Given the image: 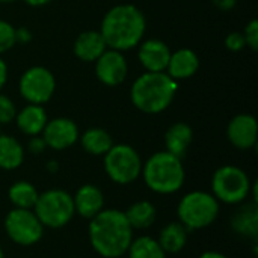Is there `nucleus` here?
I'll list each match as a JSON object with an SVG mask.
<instances>
[{
    "label": "nucleus",
    "mask_w": 258,
    "mask_h": 258,
    "mask_svg": "<svg viewBox=\"0 0 258 258\" xmlns=\"http://www.w3.org/2000/svg\"><path fill=\"white\" fill-rule=\"evenodd\" d=\"M133 233L124 212L118 209H103L89 221L88 227L89 243L103 258L125 255L133 240Z\"/></svg>",
    "instance_id": "f257e3e1"
},
{
    "label": "nucleus",
    "mask_w": 258,
    "mask_h": 258,
    "mask_svg": "<svg viewBox=\"0 0 258 258\" xmlns=\"http://www.w3.org/2000/svg\"><path fill=\"white\" fill-rule=\"evenodd\" d=\"M147 30V18L144 12L132 5L121 3L110 8L100 26V33L106 41L107 48L128 51L144 41Z\"/></svg>",
    "instance_id": "f03ea898"
},
{
    "label": "nucleus",
    "mask_w": 258,
    "mask_h": 258,
    "mask_svg": "<svg viewBox=\"0 0 258 258\" xmlns=\"http://www.w3.org/2000/svg\"><path fill=\"white\" fill-rule=\"evenodd\" d=\"M177 82L166 73H142L130 88L132 104L142 113L157 115L165 112L177 94Z\"/></svg>",
    "instance_id": "7ed1b4c3"
},
{
    "label": "nucleus",
    "mask_w": 258,
    "mask_h": 258,
    "mask_svg": "<svg viewBox=\"0 0 258 258\" xmlns=\"http://www.w3.org/2000/svg\"><path fill=\"white\" fill-rule=\"evenodd\" d=\"M141 177L145 186L157 195L177 194L186 181L183 159L166 150L157 151L142 163Z\"/></svg>",
    "instance_id": "20e7f679"
},
{
    "label": "nucleus",
    "mask_w": 258,
    "mask_h": 258,
    "mask_svg": "<svg viewBox=\"0 0 258 258\" xmlns=\"http://www.w3.org/2000/svg\"><path fill=\"white\" fill-rule=\"evenodd\" d=\"M221 203L206 190L187 192L177 206V221L183 224L187 231L204 230L215 224L219 216Z\"/></svg>",
    "instance_id": "39448f33"
},
{
    "label": "nucleus",
    "mask_w": 258,
    "mask_h": 258,
    "mask_svg": "<svg viewBox=\"0 0 258 258\" xmlns=\"http://www.w3.org/2000/svg\"><path fill=\"white\" fill-rule=\"evenodd\" d=\"M252 180L236 165L218 168L212 177V195L222 204L240 206L251 198Z\"/></svg>",
    "instance_id": "423d86ee"
},
{
    "label": "nucleus",
    "mask_w": 258,
    "mask_h": 258,
    "mask_svg": "<svg viewBox=\"0 0 258 258\" xmlns=\"http://www.w3.org/2000/svg\"><path fill=\"white\" fill-rule=\"evenodd\" d=\"M33 212L44 228H63L76 216L73 195L62 189L44 190L38 195Z\"/></svg>",
    "instance_id": "0eeeda50"
},
{
    "label": "nucleus",
    "mask_w": 258,
    "mask_h": 258,
    "mask_svg": "<svg viewBox=\"0 0 258 258\" xmlns=\"http://www.w3.org/2000/svg\"><path fill=\"white\" fill-rule=\"evenodd\" d=\"M106 175L116 184L127 186L135 183L142 172V159L128 144H113L103 156Z\"/></svg>",
    "instance_id": "6e6552de"
},
{
    "label": "nucleus",
    "mask_w": 258,
    "mask_h": 258,
    "mask_svg": "<svg viewBox=\"0 0 258 258\" xmlns=\"http://www.w3.org/2000/svg\"><path fill=\"white\" fill-rule=\"evenodd\" d=\"M3 227L6 236L20 246L36 245L42 239L45 230L35 212L26 209H12L6 215Z\"/></svg>",
    "instance_id": "1a4fd4ad"
},
{
    "label": "nucleus",
    "mask_w": 258,
    "mask_h": 258,
    "mask_svg": "<svg viewBox=\"0 0 258 258\" xmlns=\"http://www.w3.org/2000/svg\"><path fill=\"white\" fill-rule=\"evenodd\" d=\"M18 91L23 100L29 104L44 106L51 100L56 91V79L48 68L33 65L21 74L18 80Z\"/></svg>",
    "instance_id": "9d476101"
},
{
    "label": "nucleus",
    "mask_w": 258,
    "mask_h": 258,
    "mask_svg": "<svg viewBox=\"0 0 258 258\" xmlns=\"http://www.w3.org/2000/svg\"><path fill=\"white\" fill-rule=\"evenodd\" d=\"M94 63L95 76L101 85L115 88L125 82L128 74V63L122 51L107 48Z\"/></svg>",
    "instance_id": "9b49d317"
},
{
    "label": "nucleus",
    "mask_w": 258,
    "mask_h": 258,
    "mask_svg": "<svg viewBox=\"0 0 258 258\" xmlns=\"http://www.w3.org/2000/svg\"><path fill=\"white\" fill-rule=\"evenodd\" d=\"M41 136L45 141L47 148H51L54 151H63L67 148H71L79 141L80 132L73 119L57 116L47 121Z\"/></svg>",
    "instance_id": "f8f14e48"
},
{
    "label": "nucleus",
    "mask_w": 258,
    "mask_h": 258,
    "mask_svg": "<svg viewBox=\"0 0 258 258\" xmlns=\"http://www.w3.org/2000/svg\"><path fill=\"white\" fill-rule=\"evenodd\" d=\"M227 138L230 144L242 151L252 150L257 145L258 124L254 115L239 113L233 116L227 125Z\"/></svg>",
    "instance_id": "ddd939ff"
},
{
    "label": "nucleus",
    "mask_w": 258,
    "mask_h": 258,
    "mask_svg": "<svg viewBox=\"0 0 258 258\" xmlns=\"http://www.w3.org/2000/svg\"><path fill=\"white\" fill-rule=\"evenodd\" d=\"M171 57V48L166 42L157 38L141 41L138 59L148 73H165Z\"/></svg>",
    "instance_id": "4468645a"
},
{
    "label": "nucleus",
    "mask_w": 258,
    "mask_h": 258,
    "mask_svg": "<svg viewBox=\"0 0 258 258\" xmlns=\"http://www.w3.org/2000/svg\"><path fill=\"white\" fill-rule=\"evenodd\" d=\"M74 210L83 219L91 221L104 209V194L95 184H83L73 195Z\"/></svg>",
    "instance_id": "2eb2a0df"
},
{
    "label": "nucleus",
    "mask_w": 258,
    "mask_h": 258,
    "mask_svg": "<svg viewBox=\"0 0 258 258\" xmlns=\"http://www.w3.org/2000/svg\"><path fill=\"white\" fill-rule=\"evenodd\" d=\"M200 70V57L192 48H178L171 51V57L166 67V74L175 82L194 77Z\"/></svg>",
    "instance_id": "dca6fc26"
},
{
    "label": "nucleus",
    "mask_w": 258,
    "mask_h": 258,
    "mask_svg": "<svg viewBox=\"0 0 258 258\" xmlns=\"http://www.w3.org/2000/svg\"><path fill=\"white\" fill-rule=\"evenodd\" d=\"M106 50L107 45L100 30H85L73 44V51L82 62H95Z\"/></svg>",
    "instance_id": "f3484780"
},
{
    "label": "nucleus",
    "mask_w": 258,
    "mask_h": 258,
    "mask_svg": "<svg viewBox=\"0 0 258 258\" xmlns=\"http://www.w3.org/2000/svg\"><path fill=\"white\" fill-rule=\"evenodd\" d=\"M18 130L26 136H38L42 133L48 116L41 104H26L23 109H20L15 115V119Z\"/></svg>",
    "instance_id": "a211bd4d"
},
{
    "label": "nucleus",
    "mask_w": 258,
    "mask_h": 258,
    "mask_svg": "<svg viewBox=\"0 0 258 258\" xmlns=\"http://www.w3.org/2000/svg\"><path fill=\"white\" fill-rule=\"evenodd\" d=\"M194 141V130L186 122L172 124L165 133V150L180 159H183Z\"/></svg>",
    "instance_id": "6ab92c4d"
},
{
    "label": "nucleus",
    "mask_w": 258,
    "mask_h": 258,
    "mask_svg": "<svg viewBox=\"0 0 258 258\" xmlns=\"http://www.w3.org/2000/svg\"><path fill=\"white\" fill-rule=\"evenodd\" d=\"M231 228L243 237L257 240L258 236V207L257 203H243L242 207L231 218Z\"/></svg>",
    "instance_id": "aec40b11"
},
{
    "label": "nucleus",
    "mask_w": 258,
    "mask_h": 258,
    "mask_svg": "<svg viewBox=\"0 0 258 258\" xmlns=\"http://www.w3.org/2000/svg\"><path fill=\"white\" fill-rule=\"evenodd\" d=\"M189 231L178 221L168 222L159 233L157 242L166 254H178L187 243Z\"/></svg>",
    "instance_id": "412c9836"
},
{
    "label": "nucleus",
    "mask_w": 258,
    "mask_h": 258,
    "mask_svg": "<svg viewBox=\"0 0 258 258\" xmlns=\"http://www.w3.org/2000/svg\"><path fill=\"white\" fill-rule=\"evenodd\" d=\"M130 227L133 231L136 230H148L157 218V210L153 203L148 200H139L128 206V209L124 212Z\"/></svg>",
    "instance_id": "4be33fe9"
},
{
    "label": "nucleus",
    "mask_w": 258,
    "mask_h": 258,
    "mask_svg": "<svg viewBox=\"0 0 258 258\" xmlns=\"http://www.w3.org/2000/svg\"><path fill=\"white\" fill-rule=\"evenodd\" d=\"M24 147L11 135H0V169L14 171L24 162Z\"/></svg>",
    "instance_id": "5701e85b"
},
{
    "label": "nucleus",
    "mask_w": 258,
    "mask_h": 258,
    "mask_svg": "<svg viewBox=\"0 0 258 258\" xmlns=\"http://www.w3.org/2000/svg\"><path fill=\"white\" fill-rule=\"evenodd\" d=\"M82 148L91 156H104L113 145L110 133L101 127H91L79 136Z\"/></svg>",
    "instance_id": "b1692460"
},
{
    "label": "nucleus",
    "mask_w": 258,
    "mask_h": 258,
    "mask_svg": "<svg viewBox=\"0 0 258 258\" xmlns=\"http://www.w3.org/2000/svg\"><path fill=\"white\" fill-rule=\"evenodd\" d=\"M38 195H39L38 189L32 183L24 181V180L15 181L14 184H11L8 190V198L11 204L14 206V209L33 210Z\"/></svg>",
    "instance_id": "393cba45"
},
{
    "label": "nucleus",
    "mask_w": 258,
    "mask_h": 258,
    "mask_svg": "<svg viewBox=\"0 0 258 258\" xmlns=\"http://www.w3.org/2000/svg\"><path fill=\"white\" fill-rule=\"evenodd\" d=\"M125 255L128 258H166V252L159 245L157 239L150 236L133 237Z\"/></svg>",
    "instance_id": "a878e982"
},
{
    "label": "nucleus",
    "mask_w": 258,
    "mask_h": 258,
    "mask_svg": "<svg viewBox=\"0 0 258 258\" xmlns=\"http://www.w3.org/2000/svg\"><path fill=\"white\" fill-rule=\"evenodd\" d=\"M15 44H17L15 27L9 21L0 18V54L14 48Z\"/></svg>",
    "instance_id": "bb28decb"
},
{
    "label": "nucleus",
    "mask_w": 258,
    "mask_h": 258,
    "mask_svg": "<svg viewBox=\"0 0 258 258\" xmlns=\"http://www.w3.org/2000/svg\"><path fill=\"white\" fill-rule=\"evenodd\" d=\"M17 107L15 103L5 94L0 92V125L11 124L15 119Z\"/></svg>",
    "instance_id": "cd10ccee"
},
{
    "label": "nucleus",
    "mask_w": 258,
    "mask_h": 258,
    "mask_svg": "<svg viewBox=\"0 0 258 258\" xmlns=\"http://www.w3.org/2000/svg\"><path fill=\"white\" fill-rule=\"evenodd\" d=\"M243 36L246 41V47H249L252 51H255L258 48V20L252 18L243 29Z\"/></svg>",
    "instance_id": "c85d7f7f"
},
{
    "label": "nucleus",
    "mask_w": 258,
    "mask_h": 258,
    "mask_svg": "<svg viewBox=\"0 0 258 258\" xmlns=\"http://www.w3.org/2000/svg\"><path fill=\"white\" fill-rule=\"evenodd\" d=\"M225 47L233 51V53H239L246 47V41L242 32H230L225 38Z\"/></svg>",
    "instance_id": "c756f323"
},
{
    "label": "nucleus",
    "mask_w": 258,
    "mask_h": 258,
    "mask_svg": "<svg viewBox=\"0 0 258 258\" xmlns=\"http://www.w3.org/2000/svg\"><path fill=\"white\" fill-rule=\"evenodd\" d=\"M45 150H47V145H45V141L42 139L41 135H38V136H30V138H29L27 151H29L30 154L39 156V154H42Z\"/></svg>",
    "instance_id": "7c9ffc66"
},
{
    "label": "nucleus",
    "mask_w": 258,
    "mask_h": 258,
    "mask_svg": "<svg viewBox=\"0 0 258 258\" xmlns=\"http://www.w3.org/2000/svg\"><path fill=\"white\" fill-rule=\"evenodd\" d=\"M17 44H27L32 41V32L27 27H15Z\"/></svg>",
    "instance_id": "2f4dec72"
},
{
    "label": "nucleus",
    "mask_w": 258,
    "mask_h": 258,
    "mask_svg": "<svg viewBox=\"0 0 258 258\" xmlns=\"http://www.w3.org/2000/svg\"><path fill=\"white\" fill-rule=\"evenodd\" d=\"M213 2V5L218 8V9H221V11H231L236 5H237V0H212Z\"/></svg>",
    "instance_id": "473e14b6"
},
{
    "label": "nucleus",
    "mask_w": 258,
    "mask_h": 258,
    "mask_svg": "<svg viewBox=\"0 0 258 258\" xmlns=\"http://www.w3.org/2000/svg\"><path fill=\"white\" fill-rule=\"evenodd\" d=\"M8 74H9L8 65H6V62L2 59V56H0V92H2V89H3V86L6 85V82H8Z\"/></svg>",
    "instance_id": "72a5a7b5"
},
{
    "label": "nucleus",
    "mask_w": 258,
    "mask_h": 258,
    "mask_svg": "<svg viewBox=\"0 0 258 258\" xmlns=\"http://www.w3.org/2000/svg\"><path fill=\"white\" fill-rule=\"evenodd\" d=\"M26 5L32 6V8H41V6H45L48 3H51L53 0H23Z\"/></svg>",
    "instance_id": "f704fd0d"
},
{
    "label": "nucleus",
    "mask_w": 258,
    "mask_h": 258,
    "mask_svg": "<svg viewBox=\"0 0 258 258\" xmlns=\"http://www.w3.org/2000/svg\"><path fill=\"white\" fill-rule=\"evenodd\" d=\"M198 258H228L227 255H224L222 252H218V251H206L203 252Z\"/></svg>",
    "instance_id": "c9c22d12"
},
{
    "label": "nucleus",
    "mask_w": 258,
    "mask_h": 258,
    "mask_svg": "<svg viewBox=\"0 0 258 258\" xmlns=\"http://www.w3.org/2000/svg\"><path fill=\"white\" fill-rule=\"evenodd\" d=\"M47 171L51 172V174L57 172V171H59V163H57L56 160H48V162H47Z\"/></svg>",
    "instance_id": "e433bc0d"
},
{
    "label": "nucleus",
    "mask_w": 258,
    "mask_h": 258,
    "mask_svg": "<svg viewBox=\"0 0 258 258\" xmlns=\"http://www.w3.org/2000/svg\"><path fill=\"white\" fill-rule=\"evenodd\" d=\"M14 2H17V0H0V3H5V5H8V3H14Z\"/></svg>",
    "instance_id": "4c0bfd02"
},
{
    "label": "nucleus",
    "mask_w": 258,
    "mask_h": 258,
    "mask_svg": "<svg viewBox=\"0 0 258 258\" xmlns=\"http://www.w3.org/2000/svg\"><path fill=\"white\" fill-rule=\"evenodd\" d=\"M0 258H5V252H3V249L0 248Z\"/></svg>",
    "instance_id": "58836bf2"
},
{
    "label": "nucleus",
    "mask_w": 258,
    "mask_h": 258,
    "mask_svg": "<svg viewBox=\"0 0 258 258\" xmlns=\"http://www.w3.org/2000/svg\"><path fill=\"white\" fill-rule=\"evenodd\" d=\"M0 127H2V125H0ZM0 135H2V128H0Z\"/></svg>",
    "instance_id": "ea45409f"
}]
</instances>
